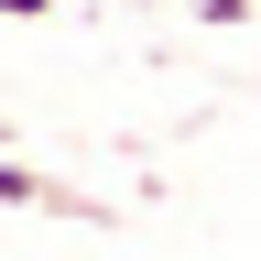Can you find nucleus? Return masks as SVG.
<instances>
[{
  "label": "nucleus",
  "instance_id": "obj_1",
  "mask_svg": "<svg viewBox=\"0 0 261 261\" xmlns=\"http://www.w3.org/2000/svg\"><path fill=\"white\" fill-rule=\"evenodd\" d=\"M0 207H44V218H109L98 196H76V185H44L33 163H11L0 152Z\"/></svg>",
  "mask_w": 261,
  "mask_h": 261
},
{
  "label": "nucleus",
  "instance_id": "obj_2",
  "mask_svg": "<svg viewBox=\"0 0 261 261\" xmlns=\"http://www.w3.org/2000/svg\"><path fill=\"white\" fill-rule=\"evenodd\" d=\"M207 22H261V0H196Z\"/></svg>",
  "mask_w": 261,
  "mask_h": 261
},
{
  "label": "nucleus",
  "instance_id": "obj_3",
  "mask_svg": "<svg viewBox=\"0 0 261 261\" xmlns=\"http://www.w3.org/2000/svg\"><path fill=\"white\" fill-rule=\"evenodd\" d=\"M0 11H11V22H44V11H55V0H0Z\"/></svg>",
  "mask_w": 261,
  "mask_h": 261
},
{
  "label": "nucleus",
  "instance_id": "obj_4",
  "mask_svg": "<svg viewBox=\"0 0 261 261\" xmlns=\"http://www.w3.org/2000/svg\"><path fill=\"white\" fill-rule=\"evenodd\" d=\"M0 152H11V120H0Z\"/></svg>",
  "mask_w": 261,
  "mask_h": 261
}]
</instances>
